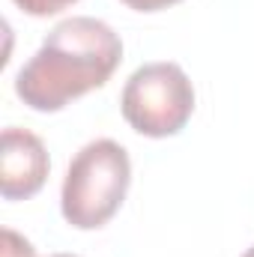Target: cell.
I'll return each instance as SVG.
<instances>
[{"label": "cell", "mask_w": 254, "mask_h": 257, "mask_svg": "<svg viewBox=\"0 0 254 257\" xmlns=\"http://www.w3.org/2000/svg\"><path fill=\"white\" fill-rule=\"evenodd\" d=\"M123 60L120 36L99 18L60 21L15 75V93L33 111H60L72 99L111 81Z\"/></svg>", "instance_id": "1"}, {"label": "cell", "mask_w": 254, "mask_h": 257, "mask_svg": "<svg viewBox=\"0 0 254 257\" xmlns=\"http://www.w3.org/2000/svg\"><path fill=\"white\" fill-rule=\"evenodd\" d=\"M129 183L132 162L126 147L111 138L90 141L69 162L60 192L63 218L78 230H96L108 224L126 200Z\"/></svg>", "instance_id": "2"}, {"label": "cell", "mask_w": 254, "mask_h": 257, "mask_svg": "<svg viewBox=\"0 0 254 257\" xmlns=\"http://www.w3.org/2000/svg\"><path fill=\"white\" fill-rule=\"evenodd\" d=\"M120 111L138 135L171 138L183 132L194 114V87L183 66L159 60L129 75Z\"/></svg>", "instance_id": "3"}, {"label": "cell", "mask_w": 254, "mask_h": 257, "mask_svg": "<svg viewBox=\"0 0 254 257\" xmlns=\"http://www.w3.org/2000/svg\"><path fill=\"white\" fill-rule=\"evenodd\" d=\"M48 150L39 135L27 128H3L0 141V194L6 200H27L48 180Z\"/></svg>", "instance_id": "4"}, {"label": "cell", "mask_w": 254, "mask_h": 257, "mask_svg": "<svg viewBox=\"0 0 254 257\" xmlns=\"http://www.w3.org/2000/svg\"><path fill=\"white\" fill-rule=\"evenodd\" d=\"M18 9H24L27 15H33V18H45V15H54V12H63L69 9L72 3H78V0H12Z\"/></svg>", "instance_id": "5"}, {"label": "cell", "mask_w": 254, "mask_h": 257, "mask_svg": "<svg viewBox=\"0 0 254 257\" xmlns=\"http://www.w3.org/2000/svg\"><path fill=\"white\" fill-rule=\"evenodd\" d=\"M0 257H36V248L12 227H3V254Z\"/></svg>", "instance_id": "6"}, {"label": "cell", "mask_w": 254, "mask_h": 257, "mask_svg": "<svg viewBox=\"0 0 254 257\" xmlns=\"http://www.w3.org/2000/svg\"><path fill=\"white\" fill-rule=\"evenodd\" d=\"M123 3L135 12H162V9H168V6H174L180 0H123Z\"/></svg>", "instance_id": "7"}, {"label": "cell", "mask_w": 254, "mask_h": 257, "mask_svg": "<svg viewBox=\"0 0 254 257\" xmlns=\"http://www.w3.org/2000/svg\"><path fill=\"white\" fill-rule=\"evenodd\" d=\"M242 257H254V245H251V248H248V251H245Z\"/></svg>", "instance_id": "8"}, {"label": "cell", "mask_w": 254, "mask_h": 257, "mask_svg": "<svg viewBox=\"0 0 254 257\" xmlns=\"http://www.w3.org/2000/svg\"><path fill=\"white\" fill-rule=\"evenodd\" d=\"M54 257H75V254H54Z\"/></svg>", "instance_id": "9"}]
</instances>
